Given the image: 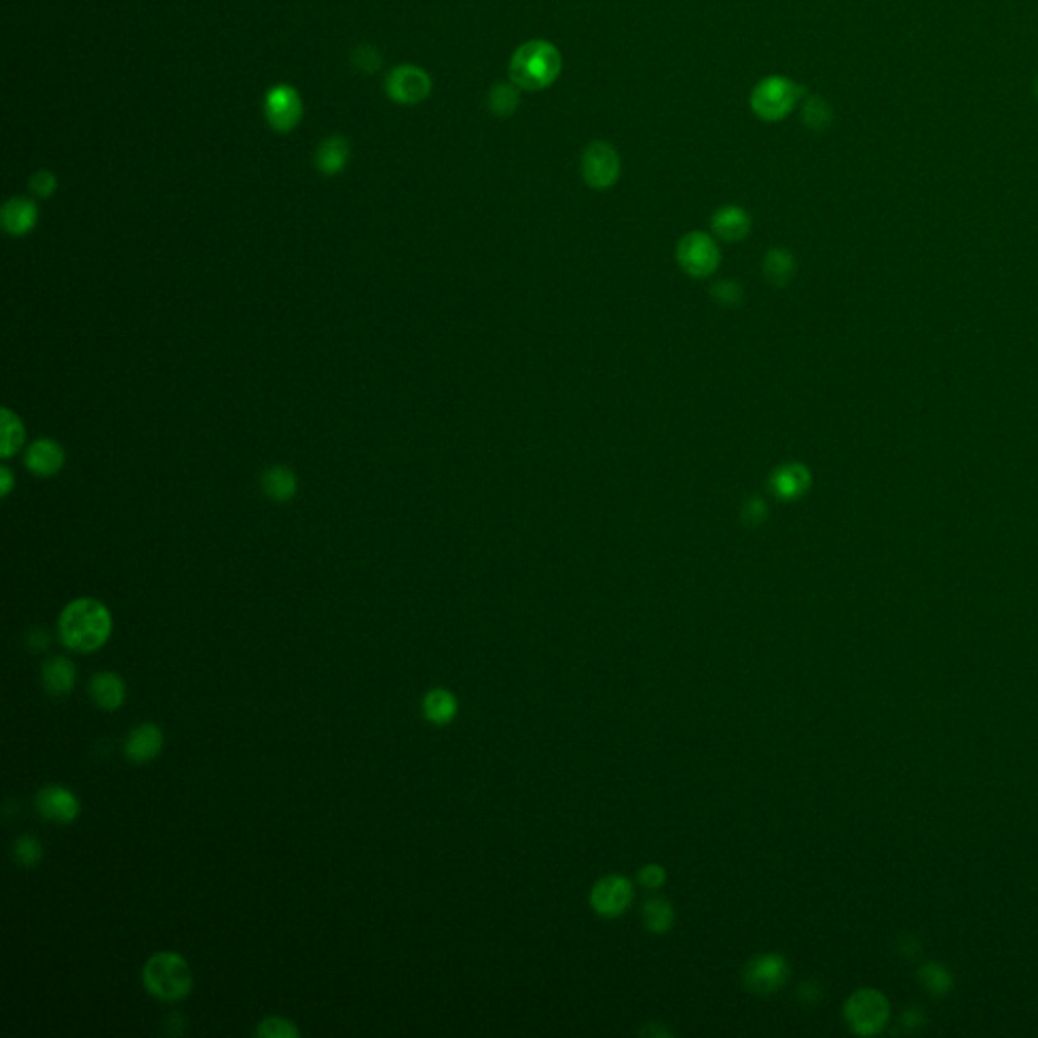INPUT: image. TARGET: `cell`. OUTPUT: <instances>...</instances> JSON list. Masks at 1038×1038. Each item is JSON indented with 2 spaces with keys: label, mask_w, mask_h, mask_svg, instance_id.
<instances>
[{
  "label": "cell",
  "mask_w": 1038,
  "mask_h": 1038,
  "mask_svg": "<svg viewBox=\"0 0 1038 1038\" xmlns=\"http://www.w3.org/2000/svg\"><path fill=\"white\" fill-rule=\"evenodd\" d=\"M264 116L272 130L286 134L303 120V100L292 86H274L264 98Z\"/></svg>",
  "instance_id": "cell-10"
},
{
  "label": "cell",
  "mask_w": 1038,
  "mask_h": 1038,
  "mask_svg": "<svg viewBox=\"0 0 1038 1038\" xmlns=\"http://www.w3.org/2000/svg\"><path fill=\"white\" fill-rule=\"evenodd\" d=\"M765 517H767V505L759 497H751L749 501H745L743 511H740V519H743V522L751 528L761 526L765 522Z\"/></svg>",
  "instance_id": "cell-33"
},
{
  "label": "cell",
  "mask_w": 1038,
  "mask_h": 1038,
  "mask_svg": "<svg viewBox=\"0 0 1038 1038\" xmlns=\"http://www.w3.org/2000/svg\"><path fill=\"white\" fill-rule=\"evenodd\" d=\"M1034 94L1038 96V78H1036V82H1034Z\"/></svg>",
  "instance_id": "cell-38"
},
{
  "label": "cell",
  "mask_w": 1038,
  "mask_h": 1038,
  "mask_svg": "<svg viewBox=\"0 0 1038 1038\" xmlns=\"http://www.w3.org/2000/svg\"><path fill=\"white\" fill-rule=\"evenodd\" d=\"M639 882L645 888H659L665 882V870L657 864H647L639 870Z\"/></svg>",
  "instance_id": "cell-35"
},
{
  "label": "cell",
  "mask_w": 1038,
  "mask_h": 1038,
  "mask_svg": "<svg viewBox=\"0 0 1038 1038\" xmlns=\"http://www.w3.org/2000/svg\"><path fill=\"white\" fill-rule=\"evenodd\" d=\"M0 483H3V497H7V495L11 493V489H13V485H15V481H13V473H11L9 467H3V469H0Z\"/></svg>",
  "instance_id": "cell-36"
},
{
  "label": "cell",
  "mask_w": 1038,
  "mask_h": 1038,
  "mask_svg": "<svg viewBox=\"0 0 1038 1038\" xmlns=\"http://www.w3.org/2000/svg\"><path fill=\"white\" fill-rule=\"evenodd\" d=\"M805 96V88L787 76H767L751 92V110L765 122L785 120L799 100Z\"/></svg>",
  "instance_id": "cell-4"
},
{
  "label": "cell",
  "mask_w": 1038,
  "mask_h": 1038,
  "mask_svg": "<svg viewBox=\"0 0 1038 1038\" xmlns=\"http://www.w3.org/2000/svg\"><path fill=\"white\" fill-rule=\"evenodd\" d=\"M76 678H78L76 665H73V661L63 657V655L49 657L43 663L41 680H43L45 690L49 694H53V696L69 694L73 690V686H76Z\"/></svg>",
  "instance_id": "cell-17"
},
{
  "label": "cell",
  "mask_w": 1038,
  "mask_h": 1038,
  "mask_svg": "<svg viewBox=\"0 0 1038 1038\" xmlns=\"http://www.w3.org/2000/svg\"><path fill=\"white\" fill-rule=\"evenodd\" d=\"M296 487H299L296 475L288 467L274 465L262 475V489L268 495V499L276 503L290 501L296 495Z\"/></svg>",
  "instance_id": "cell-22"
},
{
  "label": "cell",
  "mask_w": 1038,
  "mask_h": 1038,
  "mask_svg": "<svg viewBox=\"0 0 1038 1038\" xmlns=\"http://www.w3.org/2000/svg\"><path fill=\"white\" fill-rule=\"evenodd\" d=\"M142 984L148 994L163 1002H179L193 988V972L183 955L161 951L144 963Z\"/></svg>",
  "instance_id": "cell-3"
},
{
  "label": "cell",
  "mask_w": 1038,
  "mask_h": 1038,
  "mask_svg": "<svg viewBox=\"0 0 1038 1038\" xmlns=\"http://www.w3.org/2000/svg\"><path fill=\"white\" fill-rule=\"evenodd\" d=\"M921 978H923V984L933 992V994H943L949 990L951 986V978L949 974L937 966V963H929L927 968H923L921 972Z\"/></svg>",
  "instance_id": "cell-32"
},
{
  "label": "cell",
  "mask_w": 1038,
  "mask_h": 1038,
  "mask_svg": "<svg viewBox=\"0 0 1038 1038\" xmlns=\"http://www.w3.org/2000/svg\"><path fill=\"white\" fill-rule=\"evenodd\" d=\"M832 108L830 104L820 98V96H809L805 98L803 102V122L815 130V132H824L830 128L832 124Z\"/></svg>",
  "instance_id": "cell-27"
},
{
  "label": "cell",
  "mask_w": 1038,
  "mask_h": 1038,
  "mask_svg": "<svg viewBox=\"0 0 1038 1038\" xmlns=\"http://www.w3.org/2000/svg\"><path fill=\"white\" fill-rule=\"evenodd\" d=\"M29 189L41 197V199H47L51 197L55 191H57V177L51 173V171H37L31 181H29Z\"/></svg>",
  "instance_id": "cell-34"
},
{
  "label": "cell",
  "mask_w": 1038,
  "mask_h": 1038,
  "mask_svg": "<svg viewBox=\"0 0 1038 1038\" xmlns=\"http://www.w3.org/2000/svg\"><path fill=\"white\" fill-rule=\"evenodd\" d=\"M25 463H27V469L33 471L35 475L51 477L61 471V467L65 463V453L59 442H55L51 438H39L29 447Z\"/></svg>",
  "instance_id": "cell-14"
},
{
  "label": "cell",
  "mask_w": 1038,
  "mask_h": 1038,
  "mask_svg": "<svg viewBox=\"0 0 1038 1038\" xmlns=\"http://www.w3.org/2000/svg\"><path fill=\"white\" fill-rule=\"evenodd\" d=\"M112 633V615L96 599L69 603L59 617L61 643L78 653H92L106 645Z\"/></svg>",
  "instance_id": "cell-1"
},
{
  "label": "cell",
  "mask_w": 1038,
  "mask_h": 1038,
  "mask_svg": "<svg viewBox=\"0 0 1038 1038\" xmlns=\"http://www.w3.org/2000/svg\"><path fill=\"white\" fill-rule=\"evenodd\" d=\"M809 483H811L809 471L799 463H787V465L775 469L769 479L771 491L779 499H785V501H793V499L801 497L809 489Z\"/></svg>",
  "instance_id": "cell-16"
},
{
  "label": "cell",
  "mask_w": 1038,
  "mask_h": 1038,
  "mask_svg": "<svg viewBox=\"0 0 1038 1038\" xmlns=\"http://www.w3.org/2000/svg\"><path fill=\"white\" fill-rule=\"evenodd\" d=\"M751 215L738 205H724L712 215V230L726 242L745 240L751 232Z\"/></svg>",
  "instance_id": "cell-15"
},
{
  "label": "cell",
  "mask_w": 1038,
  "mask_h": 1038,
  "mask_svg": "<svg viewBox=\"0 0 1038 1038\" xmlns=\"http://www.w3.org/2000/svg\"><path fill=\"white\" fill-rule=\"evenodd\" d=\"M580 171L584 183L590 189H611L621 177V157L613 144L605 140H592L582 151Z\"/></svg>",
  "instance_id": "cell-5"
},
{
  "label": "cell",
  "mask_w": 1038,
  "mask_h": 1038,
  "mask_svg": "<svg viewBox=\"0 0 1038 1038\" xmlns=\"http://www.w3.org/2000/svg\"><path fill=\"white\" fill-rule=\"evenodd\" d=\"M349 155H351V148H349L347 138H343V136H329L327 140H323L319 144L317 155H315V163H317V169L323 175L333 177V175H339L347 167Z\"/></svg>",
  "instance_id": "cell-20"
},
{
  "label": "cell",
  "mask_w": 1038,
  "mask_h": 1038,
  "mask_svg": "<svg viewBox=\"0 0 1038 1038\" xmlns=\"http://www.w3.org/2000/svg\"><path fill=\"white\" fill-rule=\"evenodd\" d=\"M90 696L102 710H118L126 700V684L114 672L96 674L90 682Z\"/></svg>",
  "instance_id": "cell-19"
},
{
  "label": "cell",
  "mask_w": 1038,
  "mask_h": 1038,
  "mask_svg": "<svg viewBox=\"0 0 1038 1038\" xmlns=\"http://www.w3.org/2000/svg\"><path fill=\"white\" fill-rule=\"evenodd\" d=\"M789 978V963L779 953H763L753 957L743 970V984L749 992L769 996L783 988Z\"/></svg>",
  "instance_id": "cell-6"
},
{
  "label": "cell",
  "mask_w": 1038,
  "mask_h": 1038,
  "mask_svg": "<svg viewBox=\"0 0 1038 1038\" xmlns=\"http://www.w3.org/2000/svg\"><path fill=\"white\" fill-rule=\"evenodd\" d=\"M763 272H765V278L775 284V286H785L793 272H795V258L791 252L783 250V248H773L767 252L765 256V262H763Z\"/></svg>",
  "instance_id": "cell-23"
},
{
  "label": "cell",
  "mask_w": 1038,
  "mask_h": 1038,
  "mask_svg": "<svg viewBox=\"0 0 1038 1038\" xmlns=\"http://www.w3.org/2000/svg\"><path fill=\"white\" fill-rule=\"evenodd\" d=\"M25 442L23 422L9 408L3 410V442H0V455L13 457Z\"/></svg>",
  "instance_id": "cell-26"
},
{
  "label": "cell",
  "mask_w": 1038,
  "mask_h": 1038,
  "mask_svg": "<svg viewBox=\"0 0 1038 1038\" xmlns=\"http://www.w3.org/2000/svg\"><path fill=\"white\" fill-rule=\"evenodd\" d=\"M844 1016L856 1034H874L888 1020V1002L876 990H858L850 996Z\"/></svg>",
  "instance_id": "cell-8"
},
{
  "label": "cell",
  "mask_w": 1038,
  "mask_h": 1038,
  "mask_svg": "<svg viewBox=\"0 0 1038 1038\" xmlns=\"http://www.w3.org/2000/svg\"><path fill=\"white\" fill-rule=\"evenodd\" d=\"M712 299L722 307H736L743 301V286L734 280H720L710 290Z\"/></svg>",
  "instance_id": "cell-30"
},
{
  "label": "cell",
  "mask_w": 1038,
  "mask_h": 1038,
  "mask_svg": "<svg viewBox=\"0 0 1038 1038\" xmlns=\"http://www.w3.org/2000/svg\"><path fill=\"white\" fill-rule=\"evenodd\" d=\"M562 53L546 39H532L519 45L509 59V80L528 92H540L560 78Z\"/></svg>",
  "instance_id": "cell-2"
},
{
  "label": "cell",
  "mask_w": 1038,
  "mask_h": 1038,
  "mask_svg": "<svg viewBox=\"0 0 1038 1038\" xmlns=\"http://www.w3.org/2000/svg\"><path fill=\"white\" fill-rule=\"evenodd\" d=\"M432 92V80L418 65H398L386 80V94L392 102L402 106H416Z\"/></svg>",
  "instance_id": "cell-9"
},
{
  "label": "cell",
  "mask_w": 1038,
  "mask_h": 1038,
  "mask_svg": "<svg viewBox=\"0 0 1038 1038\" xmlns=\"http://www.w3.org/2000/svg\"><path fill=\"white\" fill-rule=\"evenodd\" d=\"M674 919H676V913H674V907L667 903L665 899H659V897H653L649 899L645 905H643V923L649 931L653 933H665L670 931L672 925H674Z\"/></svg>",
  "instance_id": "cell-25"
},
{
  "label": "cell",
  "mask_w": 1038,
  "mask_h": 1038,
  "mask_svg": "<svg viewBox=\"0 0 1038 1038\" xmlns=\"http://www.w3.org/2000/svg\"><path fill=\"white\" fill-rule=\"evenodd\" d=\"M41 818L55 824H71L80 815V801L63 785H47L37 795Z\"/></svg>",
  "instance_id": "cell-12"
},
{
  "label": "cell",
  "mask_w": 1038,
  "mask_h": 1038,
  "mask_svg": "<svg viewBox=\"0 0 1038 1038\" xmlns=\"http://www.w3.org/2000/svg\"><path fill=\"white\" fill-rule=\"evenodd\" d=\"M351 63L365 73H376L382 67V55L372 45H359L351 53Z\"/></svg>",
  "instance_id": "cell-31"
},
{
  "label": "cell",
  "mask_w": 1038,
  "mask_h": 1038,
  "mask_svg": "<svg viewBox=\"0 0 1038 1038\" xmlns=\"http://www.w3.org/2000/svg\"><path fill=\"white\" fill-rule=\"evenodd\" d=\"M29 645L35 649V651H43L45 645H47V635L43 631H35L29 639Z\"/></svg>",
  "instance_id": "cell-37"
},
{
  "label": "cell",
  "mask_w": 1038,
  "mask_h": 1038,
  "mask_svg": "<svg viewBox=\"0 0 1038 1038\" xmlns=\"http://www.w3.org/2000/svg\"><path fill=\"white\" fill-rule=\"evenodd\" d=\"M37 205L27 197H13L3 207V226L11 236H25L37 226Z\"/></svg>",
  "instance_id": "cell-18"
},
{
  "label": "cell",
  "mask_w": 1038,
  "mask_h": 1038,
  "mask_svg": "<svg viewBox=\"0 0 1038 1038\" xmlns=\"http://www.w3.org/2000/svg\"><path fill=\"white\" fill-rule=\"evenodd\" d=\"M256 1034L266 1036V1038H296V1036H301V1030L296 1028L294 1022H290L286 1018L268 1016L258 1024Z\"/></svg>",
  "instance_id": "cell-29"
},
{
  "label": "cell",
  "mask_w": 1038,
  "mask_h": 1038,
  "mask_svg": "<svg viewBox=\"0 0 1038 1038\" xmlns=\"http://www.w3.org/2000/svg\"><path fill=\"white\" fill-rule=\"evenodd\" d=\"M13 852H15V860L27 868H33L41 862L43 858V846L41 842L31 836V834H25L21 838L15 840V846H13Z\"/></svg>",
  "instance_id": "cell-28"
},
{
  "label": "cell",
  "mask_w": 1038,
  "mask_h": 1038,
  "mask_svg": "<svg viewBox=\"0 0 1038 1038\" xmlns=\"http://www.w3.org/2000/svg\"><path fill=\"white\" fill-rule=\"evenodd\" d=\"M519 102H522V96H519V88L511 80L495 84L487 96L489 110L493 112V116H499V118L513 116Z\"/></svg>",
  "instance_id": "cell-24"
},
{
  "label": "cell",
  "mask_w": 1038,
  "mask_h": 1038,
  "mask_svg": "<svg viewBox=\"0 0 1038 1038\" xmlns=\"http://www.w3.org/2000/svg\"><path fill=\"white\" fill-rule=\"evenodd\" d=\"M676 258L680 268L694 276L704 278L710 276L718 264H720V250L718 244L704 232H690L686 234L676 250Z\"/></svg>",
  "instance_id": "cell-7"
},
{
  "label": "cell",
  "mask_w": 1038,
  "mask_h": 1038,
  "mask_svg": "<svg viewBox=\"0 0 1038 1038\" xmlns=\"http://www.w3.org/2000/svg\"><path fill=\"white\" fill-rule=\"evenodd\" d=\"M457 710H459V704H457V698L444 688H434L430 690L424 700H422V712H424V718L430 720L432 724H449L455 720L457 716Z\"/></svg>",
  "instance_id": "cell-21"
},
{
  "label": "cell",
  "mask_w": 1038,
  "mask_h": 1038,
  "mask_svg": "<svg viewBox=\"0 0 1038 1038\" xmlns=\"http://www.w3.org/2000/svg\"><path fill=\"white\" fill-rule=\"evenodd\" d=\"M635 891L629 878L619 874H609L597 880L590 891V905L603 917H619L633 903Z\"/></svg>",
  "instance_id": "cell-11"
},
{
  "label": "cell",
  "mask_w": 1038,
  "mask_h": 1038,
  "mask_svg": "<svg viewBox=\"0 0 1038 1038\" xmlns=\"http://www.w3.org/2000/svg\"><path fill=\"white\" fill-rule=\"evenodd\" d=\"M163 745H165L163 730L157 724L144 722L128 734L126 743H124V755L132 763L142 765V763L157 759L163 751Z\"/></svg>",
  "instance_id": "cell-13"
}]
</instances>
